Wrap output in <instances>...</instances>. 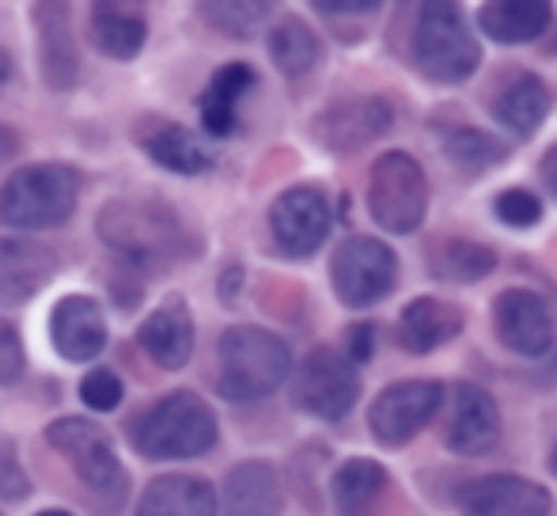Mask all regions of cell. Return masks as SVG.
<instances>
[{
	"label": "cell",
	"instance_id": "obj_39",
	"mask_svg": "<svg viewBox=\"0 0 557 516\" xmlns=\"http://www.w3.org/2000/svg\"><path fill=\"white\" fill-rule=\"evenodd\" d=\"M20 133H15L12 126H0V163H8L15 152H20Z\"/></svg>",
	"mask_w": 557,
	"mask_h": 516
},
{
	"label": "cell",
	"instance_id": "obj_10",
	"mask_svg": "<svg viewBox=\"0 0 557 516\" xmlns=\"http://www.w3.org/2000/svg\"><path fill=\"white\" fill-rule=\"evenodd\" d=\"M444 406L441 380H398L387 384L368 406V433L383 449H406Z\"/></svg>",
	"mask_w": 557,
	"mask_h": 516
},
{
	"label": "cell",
	"instance_id": "obj_33",
	"mask_svg": "<svg viewBox=\"0 0 557 516\" xmlns=\"http://www.w3.org/2000/svg\"><path fill=\"white\" fill-rule=\"evenodd\" d=\"M493 217L508 229H535L543 221V198L523 186H512V191H500L493 198Z\"/></svg>",
	"mask_w": 557,
	"mask_h": 516
},
{
	"label": "cell",
	"instance_id": "obj_34",
	"mask_svg": "<svg viewBox=\"0 0 557 516\" xmlns=\"http://www.w3.org/2000/svg\"><path fill=\"white\" fill-rule=\"evenodd\" d=\"M125 398V384L122 377L111 369H91L88 377L81 380V403L96 414H114Z\"/></svg>",
	"mask_w": 557,
	"mask_h": 516
},
{
	"label": "cell",
	"instance_id": "obj_3",
	"mask_svg": "<svg viewBox=\"0 0 557 516\" xmlns=\"http://www.w3.org/2000/svg\"><path fill=\"white\" fill-rule=\"evenodd\" d=\"M293 372V349L265 327H227L216 342V391L227 403H258Z\"/></svg>",
	"mask_w": 557,
	"mask_h": 516
},
{
	"label": "cell",
	"instance_id": "obj_31",
	"mask_svg": "<svg viewBox=\"0 0 557 516\" xmlns=\"http://www.w3.org/2000/svg\"><path fill=\"white\" fill-rule=\"evenodd\" d=\"M508 140H500L497 133H485L474 126H459L444 137V156L462 171V175H485L490 168L508 160Z\"/></svg>",
	"mask_w": 557,
	"mask_h": 516
},
{
	"label": "cell",
	"instance_id": "obj_6",
	"mask_svg": "<svg viewBox=\"0 0 557 516\" xmlns=\"http://www.w3.org/2000/svg\"><path fill=\"white\" fill-rule=\"evenodd\" d=\"M46 441L58 456L69 459L76 479L99 497L107 513H114L129 494V475L114 452V441L99 421L91 418H58L46 426Z\"/></svg>",
	"mask_w": 557,
	"mask_h": 516
},
{
	"label": "cell",
	"instance_id": "obj_26",
	"mask_svg": "<svg viewBox=\"0 0 557 516\" xmlns=\"http://www.w3.org/2000/svg\"><path fill=\"white\" fill-rule=\"evenodd\" d=\"M478 27L500 46L535 42L554 27V4L546 0H490L478 8Z\"/></svg>",
	"mask_w": 557,
	"mask_h": 516
},
{
	"label": "cell",
	"instance_id": "obj_16",
	"mask_svg": "<svg viewBox=\"0 0 557 516\" xmlns=\"http://www.w3.org/2000/svg\"><path fill=\"white\" fill-rule=\"evenodd\" d=\"M58 273V251L27 236H0V304L20 308L35 300Z\"/></svg>",
	"mask_w": 557,
	"mask_h": 516
},
{
	"label": "cell",
	"instance_id": "obj_30",
	"mask_svg": "<svg viewBox=\"0 0 557 516\" xmlns=\"http://www.w3.org/2000/svg\"><path fill=\"white\" fill-rule=\"evenodd\" d=\"M270 58L288 81H300V76H308L311 69L319 65L323 42H319V35L308 23L288 15V20H281L277 27L270 30Z\"/></svg>",
	"mask_w": 557,
	"mask_h": 516
},
{
	"label": "cell",
	"instance_id": "obj_17",
	"mask_svg": "<svg viewBox=\"0 0 557 516\" xmlns=\"http://www.w3.org/2000/svg\"><path fill=\"white\" fill-rule=\"evenodd\" d=\"M50 342L65 361H96L107 349V319L96 296L73 293L53 304L50 311Z\"/></svg>",
	"mask_w": 557,
	"mask_h": 516
},
{
	"label": "cell",
	"instance_id": "obj_15",
	"mask_svg": "<svg viewBox=\"0 0 557 516\" xmlns=\"http://www.w3.org/2000/svg\"><path fill=\"white\" fill-rule=\"evenodd\" d=\"M554 494L523 475H485L459 490L462 516H550Z\"/></svg>",
	"mask_w": 557,
	"mask_h": 516
},
{
	"label": "cell",
	"instance_id": "obj_12",
	"mask_svg": "<svg viewBox=\"0 0 557 516\" xmlns=\"http://www.w3.org/2000/svg\"><path fill=\"white\" fill-rule=\"evenodd\" d=\"M334 229L331 198L319 186H288L270 206V236L285 258H311Z\"/></svg>",
	"mask_w": 557,
	"mask_h": 516
},
{
	"label": "cell",
	"instance_id": "obj_2",
	"mask_svg": "<svg viewBox=\"0 0 557 516\" xmlns=\"http://www.w3.org/2000/svg\"><path fill=\"white\" fill-rule=\"evenodd\" d=\"M129 441L145 459H198L221 441V426L201 395L171 391L133 418Z\"/></svg>",
	"mask_w": 557,
	"mask_h": 516
},
{
	"label": "cell",
	"instance_id": "obj_38",
	"mask_svg": "<svg viewBox=\"0 0 557 516\" xmlns=\"http://www.w3.org/2000/svg\"><path fill=\"white\" fill-rule=\"evenodd\" d=\"M539 183H543V191L557 201V140L543 152V160H539Z\"/></svg>",
	"mask_w": 557,
	"mask_h": 516
},
{
	"label": "cell",
	"instance_id": "obj_21",
	"mask_svg": "<svg viewBox=\"0 0 557 516\" xmlns=\"http://www.w3.org/2000/svg\"><path fill=\"white\" fill-rule=\"evenodd\" d=\"M224 516H281L285 513V490H281V475L265 459H243L227 471Z\"/></svg>",
	"mask_w": 557,
	"mask_h": 516
},
{
	"label": "cell",
	"instance_id": "obj_44",
	"mask_svg": "<svg viewBox=\"0 0 557 516\" xmlns=\"http://www.w3.org/2000/svg\"><path fill=\"white\" fill-rule=\"evenodd\" d=\"M0 516H4V513H0Z\"/></svg>",
	"mask_w": 557,
	"mask_h": 516
},
{
	"label": "cell",
	"instance_id": "obj_32",
	"mask_svg": "<svg viewBox=\"0 0 557 516\" xmlns=\"http://www.w3.org/2000/svg\"><path fill=\"white\" fill-rule=\"evenodd\" d=\"M198 15L209 23L213 30H221L224 38H235V42H247L258 30L265 27V20L273 15V4H243V0H216V4H198Z\"/></svg>",
	"mask_w": 557,
	"mask_h": 516
},
{
	"label": "cell",
	"instance_id": "obj_5",
	"mask_svg": "<svg viewBox=\"0 0 557 516\" xmlns=\"http://www.w3.org/2000/svg\"><path fill=\"white\" fill-rule=\"evenodd\" d=\"M410 50L413 69L429 84H444V88L467 84L482 65V46L470 23L462 20L459 4H421Z\"/></svg>",
	"mask_w": 557,
	"mask_h": 516
},
{
	"label": "cell",
	"instance_id": "obj_23",
	"mask_svg": "<svg viewBox=\"0 0 557 516\" xmlns=\"http://www.w3.org/2000/svg\"><path fill=\"white\" fill-rule=\"evenodd\" d=\"M221 497L201 475H160L145 487L133 516H216Z\"/></svg>",
	"mask_w": 557,
	"mask_h": 516
},
{
	"label": "cell",
	"instance_id": "obj_24",
	"mask_svg": "<svg viewBox=\"0 0 557 516\" xmlns=\"http://www.w3.org/2000/svg\"><path fill=\"white\" fill-rule=\"evenodd\" d=\"M255 84H258V73L247 61H227V65L216 69L209 88L201 91V99H198L201 126H206L209 137L224 140L239 130V103Z\"/></svg>",
	"mask_w": 557,
	"mask_h": 516
},
{
	"label": "cell",
	"instance_id": "obj_20",
	"mask_svg": "<svg viewBox=\"0 0 557 516\" xmlns=\"http://www.w3.org/2000/svg\"><path fill=\"white\" fill-rule=\"evenodd\" d=\"M30 20L38 30V69L53 91H65L81 76V53L69 27V4H35Z\"/></svg>",
	"mask_w": 557,
	"mask_h": 516
},
{
	"label": "cell",
	"instance_id": "obj_19",
	"mask_svg": "<svg viewBox=\"0 0 557 516\" xmlns=\"http://www.w3.org/2000/svg\"><path fill=\"white\" fill-rule=\"evenodd\" d=\"M467 327V311L455 300L444 296H418L403 308L398 316V342L406 354L425 357L433 349L447 346L451 339H459V331Z\"/></svg>",
	"mask_w": 557,
	"mask_h": 516
},
{
	"label": "cell",
	"instance_id": "obj_7",
	"mask_svg": "<svg viewBox=\"0 0 557 516\" xmlns=\"http://www.w3.org/2000/svg\"><path fill=\"white\" fill-rule=\"evenodd\" d=\"M368 213L391 236H413L429 213L425 168L410 152H383L368 171Z\"/></svg>",
	"mask_w": 557,
	"mask_h": 516
},
{
	"label": "cell",
	"instance_id": "obj_9",
	"mask_svg": "<svg viewBox=\"0 0 557 516\" xmlns=\"http://www.w3.org/2000/svg\"><path fill=\"white\" fill-rule=\"evenodd\" d=\"M360 398L357 365L331 346L311 349L293 377V406L308 418L342 421Z\"/></svg>",
	"mask_w": 557,
	"mask_h": 516
},
{
	"label": "cell",
	"instance_id": "obj_14",
	"mask_svg": "<svg viewBox=\"0 0 557 516\" xmlns=\"http://www.w3.org/2000/svg\"><path fill=\"white\" fill-rule=\"evenodd\" d=\"M391 122H395V111L383 96H345L334 99L311 122V130H315L319 145L331 152H357V148L380 140L391 130Z\"/></svg>",
	"mask_w": 557,
	"mask_h": 516
},
{
	"label": "cell",
	"instance_id": "obj_11",
	"mask_svg": "<svg viewBox=\"0 0 557 516\" xmlns=\"http://www.w3.org/2000/svg\"><path fill=\"white\" fill-rule=\"evenodd\" d=\"M500 444V406L482 384L459 380L444 391V449L462 459H482Z\"/></svg>",
	"mask_w": 557,
	"mask_h": 516
},
{
	"label": "cell",
	"instance_id": "obj_36",
	"mask_svg": "<svg viewBox=\"0 0 557 516\" xmlns=\"http://www.w3.org/2000/svg\"><path fill=\"white\" fill-rule=\"evenodd\" d=\"M375 354V323H357L349 331V361L352 365H368Z\"/></svg>",
	"mask_w": 557,
	"mask_h": 516
},
{
	"label": "cell",
	"instance_id": "obj_25",
	"mask_svg": "<svg viewBox=\"0 0 557 516\" xmlns=\"http://www.w3.org/2000/svg\"><path fill=\"white\" fill-rule=\"evenodd\" d=\"M91 42L103 58L111 61H133L148 42V20L137 4H114V0H99L88 12Z\"/></svg>",
	"mask_w": 557,
	"mask_h": 516
},
{
	"label": "cell",
	"instance_id": "obj_29",
	"mask_svg": "<svg viewBox=\"0 0 557 516\" xmlns=\"http://www.w3.org/2000/svg\"><path fill=\"white\" fill-rule=\"evenodd\" d=\"M429 273L436 281H451V285H474V281H485L493 270L500 266V258L493 247L478 244V239H433L429 244Z\"/></svg>",
	"mask_w": 557,
	"mask_h": 516
},
{
	"label": "cell",
	"instance_id": "obj_27",
	"mask_svg": "<svg viewBox=\"0 0 557 516\" xmlns=\"http://www.w3.org/2000/svg\"><path fill=\"white\" fill-rule=\"evenodd\" d=\"M550 88L535 73H512V81L500 84V91L493 96V119L516 137H531L550 119Z\"/></svg>",
	"mask_w": 557,
	"mask_h": 516
},
{
	"label": "cell",
	"instance_id": "obj_35",
	"mask_svg": "<svg viewBox=\"0 0 557 516\" xmlns=\"http://www.w3.org/2000/svg\"><path fill=\"white\" fill-rule=\"evenodd\" d=\"M23 377V342L12 323L0 319V384H15Z\"/></svg>",
	"mask_w": 557,
	"mask_h": 516
},
{
	"label": "cell",
	"instance_id": "obj_1",
	"mask_svg": "<svg viewBox=\"0 0 557 516\" xmlns=\"http://www.w3.org/2000/svg\"><path fill=\"white\" fill-rule=\"evenodd\" d=\"M96 229L129 273H160L201 255V236L163 198H114L99 209Z\"/></svg>",
	"mask_w": 557,
	"mask_h": 516
},
{
	"label": "cell",
	"instance_id": "obj_42",
	"mask_svg": "<svg viewBox=\"0 0 557 516\" xmlns=\"http://www.w3.org/2000/svg\"><path fill=\"white\" fill-rule=\"evenodd\" d=\"M35 516H76V513H69V509H42V513H35Z\"/></svg>",
	"mask_w": 557,
	"mask_h": 516
},
{
	"label": "cell",
	"instance_id": "obj_13",
	"mask_svg": "<svg viewBox=\"0 0 557 516\" xmlns=\"http://www.w3.org/2000/svg\"><path fill=\"white\" fill-rule=\"evenodd\" d=\"M493 334L508 354L543 361L557 342L554 308L535 288H505L493 300Z\"/></svg>",
	"mask_w": 557,
	"mask_h": 516
},
{
	"label": "cell",
	"instance_id": "obj_8",
	"mask_svg": "<svg viewBox=\"0 0 557 516\" xmlns=\"http://www.w3.org/2000/svg\"><path fill=\"white\" fill-rule=\"evenodd\" d=\"M334 296L352 311L383 304L398 285V255L375 236H345L331 255Z\"/></svg>",
	"mask_w": 557,
	"mask_h": 516
},
{
	"label": "cell",
	"instance_id": "obj_43",
	"mask_svg": "<svg viewBox=\"0 0 557 516\" xmlns=\"http://www.w3.org/2000/svg\"><path fill=\"white\" fill-rule=\"evenodd\" d=\"M550 471L557 475V444H554V452H550Z\"/></svg>",
	"mask_w": 557,
	"mask_h": 516
},
{
	"label": "cell",
	"instance_id": "obj_18",
	"mask_svg": "<svg viewBox=\"0 0 557 516\" xmlns=\"http://www.w3.org/2000/svg\"><path fill=\"white\" fill-rule=\"evenodd\" d=\"M137 145L152 163H160L171 175H206L213 171L216 152L194 130L168 119H145L137 126Z\"/></svg>",
	"mask_w": 557,
	"mask_h": 516
},
{
	"label": "cell",
	"instance_id": "obj_37",
	"mask_svg": "<svg viewBox=\"0 0 557 516\" xmlns=\"http://www.w3.org/2000/svg\"><path fill=\"white\" fill-rule=\"evenodd\" d=\"M315 12L319 15H375L380 12V4L375 0H360V4H331V0H315Z\"/></svg>",
	"mask_w": 557,
	"mask_h": 516
},
{
	"label": "cell",
	"instance_id": "obj_41",
	"mask_svg": "<svg viewBox=\"0 0 557 516\" xmlns=\"http://www.w3.org/2000/svg\"><path fill=\"white\" fill-rule=\"evenodd\" d=\"M12 73H15L12 58H8V50H0V88H4V84H12Z\"/></svg>",
	"mask_w": 557,
	"mask_h": 516
},
{
	"label": "cell",
	"instance_id": "obj_40",
	"mask_svg": "<svg viewBox=\"0 0 557 516\" xmlns=\"http://www.w3.org/2000/svg\"><path fill=\"white\" fill-rule=\"evenodd\" d=\"M239 278H243L239 266H227V273L221 278V293H224V300H227V304L235 300V288H239Z\"/></svg>",
	"mask_w": 557,
	"mask_h": 516
},
{
	"label": "cell",
	"instance_id": "obj_28",
	"mask_svg": "<svg viewBox=\"0 0 557 516\" xmlns=\"http://www.w3.org/2000/svg\"><path fill=\"white\" fill-rule=\"evenodd\" d=\"M383 490H387V467L368 456L345 459L331 479V497L337 516H372Z\"/></svg>",
	"mask_w": 557,
	"mask_h": 516
},
{
	"label": "cell",
	"instance_id": "obj_22",
	"mask_svg": "<svg viewBox=\"0 0 557 516\" xmlns=\"http://www.w3.org/2000/svg\"><path fill=\"white\" fill-rule=\"evenodd\" d=\"M137 346L152 357L160 369L178 372L194 357V319L183 300H168L137 327Z\"/></svg>",
	"mask_w": 557,
	"mask_h": 516
},
{
	"label": "cell",
	"instance_id": "obj_4",
	"mask_svg": "<svg viewBox=\"0 0 557 516\" xmlns=\"http://www.w3.org/2000/svg\"><path fill=\"white\" fill-rule=\"evenodd\" d=\"M81 201V171L73 163H27L0 186V221L15 232L61 229Z\"/></svg>",
	"mask_w": 557,
	"mask_h": 516
}]
</instances>
